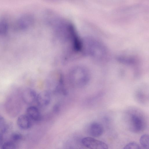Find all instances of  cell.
<instances>
[{
  "mask_svg": "<svg viewBox=\"0 0 149 149\" xmlns=\"http://www.w3.org/2000/svg\"><path fill=\"white\" fill-rule=\"evenodd\" d=\"M71 84L77 88L84 87L88 83L90 73L85 68L81 66L74 67L70 71L69 76Z\"/></svg>",
  "mask_w": 149,
  "mask_h": 149,
  "instance_id": "1",
  "label": "cell"
},
{
  "mask_svg": "<svg viewBox=\"0 0 149 149\" xmlns=\"http://www.w3.org/2000/svg\"><path fill=\"white\" fill-rule=\"evenodd\" d=\"M128 121L130 130L135 132L143 130L146 125L145 117L141 111L136 109L128 111Z\"/></svg>",
  "mask_w": 149,
  "mask_h": 149,
  "instance_id": "2",
  "label": "cell"
},
{
  "mask_svg": "<svg viewBox=\"0 0 149 149\" xmlns=\"http://www.w3.org/2000/svg\"><path fill=\"white\" fill-rule=\"evenodd\" d=\"M87 42L88 52L91 55L96 56H101L105 53L104 47L99 42L92 39H88Z\"/></svg>",
  "mask_w": 149,
  "mask_h": 149,
  "instance_id": "3",
  "label": "cell"
},
{
  "mask_svg": "<svg viewBox=\"0 0 149 149\" xmlns=\"http://www.w3.org/2000/svg\"><path fill=\"white\" fill-rule=\"evenodd\" d=\"M50 76L49 79V85L52 88L54 92H58L63 90V75L61 72H55Z\"/></svg>",
  "mask_w": 149,
  "mask_h": 149,
  "instance_id": "4",
  "label": "cell"
},
{
  "mask_svg": "<svg viewBox=\"0 0 149 149\" xmlns=\"http://www.w3.org/2000/svg\"><path fill=\"white\" fill-rule=\"evenodd\" d=\"M82 144L90 149H108L107 145L104 142L90 137L83 138L81 140Z\"/></svg>",
  "mask_w": 149,
  "mask_h": 149,
  "instance_id": "5",
  "label": "cell"
},
{
  "mask_svg": "<svg viewBox=\"0 0 149 149\" xmlns=\"http://www.w3.org/2000/svg\"><path fill=\"white\" fill-rule=\"evenodd\" d=\"M33 18L29 14H26L20 17L16 21L14 28L16 30H24L29 27L33 23Z\"/></svg>",
  "mask_w": 149,
  "mask_h": 149,
  "instance_id": "6",
  "label": "cell"
},
{
  "mask_svg": "<svg viewBox=\"0 0 149 149\" xmlns=\"http://www.w3.org/2000/svg\"><path fill=\"white\" fill-rule=\"evenodd\" d=\"M146 85L140 86L135 91L134 97L136 100L139 103L146 104L148 100V91Z\"/></svg>",
  "mask_w": 149,
  "mask_h": 149,
  "instance_id": "7",
  "label": "cell"
},
{
  "mask_svg": "<svg viewBox=\"0 0 149 149\" xmlns=\"http://www.w3.org/2000/svg\"><path fill=\"white\" fill-rule=\"evenodd\" d=\"M51 100L50 91L46 90L42 91L37 94L36 101L39 107H44L49 104Z\"/></svg>",
  "mask_w": 149,
  "mask_h": 149,
  "instance_id": "8",
  "label": "cell"
},
{
  "mask_svg": "<svg viewBox=\"0 0 149 149\" xmlns=\"http://www.w3.org/2000/svg\"><path fill=\"white\" fill-rule=\"evenodd\" d=\"M37 94L32 89L27 88L22 92V97L23 101L26 104H31L36 101Z\"/></svg>",
  "mask_w": 149,
  "mask_h": 149,
  "instance_id": "9",
  "label": "cell"
},
{
  "mask_svg": "<svg viewBox=\"0 0 149 149\" xmlns=\"http://www.w3.org/2000/svg\"><path fill=\"white\" fill-rule=\"evenodd\" d=\"M88 131L90 134L92 136L98 137L103 134L104 128L102 125L99 123L94 122L89 125Z\"/></svg>",
  "mask_w": 149,
  "mask_h": 149,
  "instance_id": "10",
  "label": "cell"
},
{
  "mask_svg": "<svg viewBox=\"0 0 149 149\" xmlns=\"http://www.w3.org/2000/svg\"><path fill=\"white\" fill-rule=\"evenodd\" d=\"M17 122L18 126L23 130L28 129L31 126V120L26 114L19 116L17 118Z\"/></svg>",
  "mask_w": 149,
  "mask_h": 149,
  "instance_id": "11",
  "label": "cell"
},
{
  "mask_svg": "<svg viewBox=\"0 0 149 149\" xmlns=\"http://www.w3.org/2000/svg\"><path fill=\"white\" fill-rule=\"evenodd\" d=\"M26 115L31 120L38 121L41 119V113L38 108L35 106L28 107L26 109Z\"/></svg>",
  "mask_w": 149,
  "mask_h": 149,
  "instance_id": "12",
  "label": "cell"
},
{
  "mask_svg": "<svg viewBox=\"0 0 149 149\" xmlns=\"http://www.w3.org/2000/svg\"><path fill=\"white\" fill-rule=\"evenodd\" d=\"M8 103V111H11L10 115L15 116L17 115L19 112V103L15 100L13 99Z\"/></svg>",
  "mask_w": 149,
  "mask_h": 149,
  "instance_id": "13",
  "label": "cell"
},
{
  "mask_svg": "<svg viewBox=\"0 0 149 149\" xmlns=\"http://www.w3.org/2000/svg\"><path fill=\"white\" fill-rule=\"evenodd\" d=\"M149 136L145 134L141 137L140 142L144 149H149Z\"/></svg>",
  "mask_w": 149,
  "mask_h": 149,
  "instance_id": "14",
  "label": "cell"
},
{
  "mask_svg": "<svg viewBox=\"0 0 149 149\" xmlns=\"http://www.w3.org/2000/svg\"><path fill=\"white\" fill-rule=\"evenodd\" d=\"M8 29V23L4 20L0 21V35L5 34L7 32Z\"/></svg>",
  "mask_w": 149,
  "mask_h": 149,
  "instance_id": "15",
  "label": "cell"
},
{
  "mask_svg": "<svg viewBox=\"0 0 149 149\" xmlns=\"http://www.w3.org/2000/svg\"><path fill=\"white\" fill-rule=\"evenodd\" d=\"M15 143L11 141H8L3 143L1 146V149H15Z\"/></svg>",
  "mask_w": 149,
  "mask_h": 149,
  "instance_id": "16",
  "label": "cell"
},
{
  "mask_svg": "<svg viewBox=\"0 0 149 149\" xmlns=\"http://www.w3.org/2000/svg\"><path fill=\"white\" fill-rule=\"evenodd\" d=\"M123 149H141L139 146L134 142H130L127 144Z\"/></svg>",
  "mask_w": 149,
  "mask_h": 149,
  "instance_id": "17",
  "label": "cell"
},
{
  "mask_svg": "<svg viewBox=\"0 0 149 149\" xmlns=\"http://www.w3.org/2000/svg\"><path fill=\"white\" fill-rule=\"evenodd\" d=\"M11 138V141L15 143L21 140L22 138V136L19 133L16 132L12 134Z\"/></svg>",
  "mask_w": 149,
  "mask_h": 149,
  "instance_id": "18",
  "label": "cell"
},
{
  "mask_svg": "<svg viewBox=\"0 0 149 149\" xmlns=\"http://www.w3.org/2000/svg\"><path fill=\"white\" fill-rule=\"evenodd\" d=\"M3 134L0 133V146H2L3 143Z\"/></svg>",
  "mask_w": 149,
  "mask_h": 149,
  "instance_id": "19",
  "label": "cell"
}]
</instances>
